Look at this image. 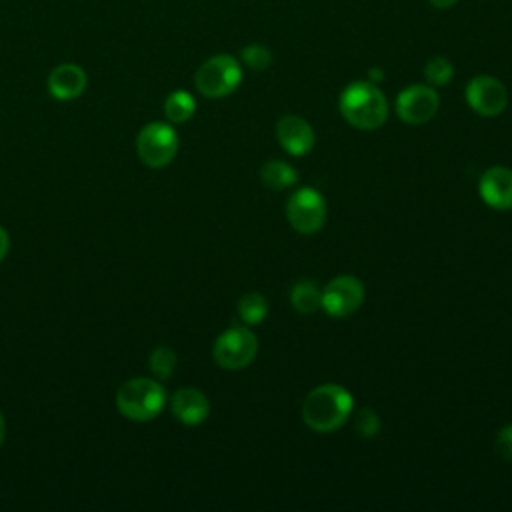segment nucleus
I'll use <instances>...</instances> for the list:
<instances>
[{"instance_id":"obj_5","label":"nucleus","mask_w":512,"mask_h":512,"mask_svg":"<svg viewBox=\"0 0 512 512\" xmlns=\"http://www.w3.org/2000/svg\"><path fill=\"white\" fill-rule=\"evenodd\" d=\"M256 352L258 340L254 332L248 326H232L216 338L212 356L224 370H242L254 360Z\"/></svg>"},{"instance_id":"obj_11","label":"nucleus","mask_w":512,"mask_h":512,"mask_svg":"<svg viewBox=\"0 0 512 512\" xmlns=\"http://www.w3.org/2000/svg\"><path fill=\"white\" fill-rule=\"evenodd\" d=\"M276 138L290 156L308 154L316 140L312 126L296 114H286L276 122Z\"/></svg>"},{"instance_id":"obj_9","label":"nucleus","mask_w":512,"mask_h":512,"mask_svg":"<svg viewBox=\"0 0 512 512\" xmlns=\"http://www.w3.org/2000/svg\"><path fill=\"white\" fill-rule=\"evenodd\" d=\"M440 106V96L432 86L412 84L396 96V114L402 122L418 126L434 118Z\"/></svg>"},{"instance_id":"obj_15","label":"nucleus","mask_w":512,"mask_h":512,"mask_svg":"<svg viewBox=\"0 0 512 512\" xmlns=\"http://www.w3.org/2000/svg\"><path fill=\"white\" fill-rule=\"evenodd\" d=\"M260 180L270 190H284V188H290L292 184H296L298 170L282 160H268L260 168Z\"/></svg>"},{"instance_id":"obj_27","label":"nucleus","mask_w":512,"mask_h":512,"mask_svg":"<svg viewBox=\"0 0 512 512\" xmlns=\"http://www.w3.org/2000/svg\"><path fill=\"white\" fill-rule=\"evenodd\" d=\"M4 434H6V424H4L2 410H0V446H2V442H4Z\"/></svg>"},{"instance_id":"obj_25","label":"nucleus","mask_w":512,"mask_h":512,"mask_svg":"<svg viewBox=\"0 0 512 512\" xmlns=\"http://www.w3.org/2000/svg\"><path fill=\"white\" fill-rule=\"evenodd\" d=\"M458 0H430V4L434 6V8H440V10H446V8H450V6H454Z\"/></svg>"},{"instance_id":"obj_10","label":"nucleus","mask_w":512,"mask_h":512,"mask_svg":"<svg viewBox=\"0 0 512 512\" xmlns=\"http://www.w3.org/2000/svg\"><path fill=\"white\" fill-rule=\"evenodd\" d=\"M466 102L480 116H498L508 104V92L504 84L488 74L474 76L466 84Z\"/></svg>"},{"instance_id":"obj_6","label":"nucleus","mask_w":512,"mask_h":512,"mask_svg":"<svg viewBox=\"0 0 512 512\" xmlns=\"http://www.w3.org/2000/svg\"><path fill=\"white\" fill-rule=\"evenodd\" d=\"M136 152L146 166L162 168L178 152V134L166 122H150L138 132Z\"/></svg>"},{"instance_id":"obj_26","label":"nucleus","mask_w":512,"mask_h":512,"mask_svg":"<svg viewBox=\"0 0 512 512\" xmlns=\"http://www.w3.org/2000/svg\"><path fill=\"white\" fill-rule=\"evenodd\" d=\"M368 78H370V82L378 84V82L384 78V74H382V70H380V68H370V72H368Z\"/></svg>"},{"instance_id":"obj_16","label":"nucleus","mask_w":512,"mask_h":512,"mask_svg":"<svg viewBox=\"0 0 512 512\" xmlns=\"http://www.w3.org/2000/svg\"><path fill=\"white\" fill-rule=\"evenodd\" d=\"M290 304L300 314L316 312L322 306V290L312 280L296 282L290 290Z\"/></svg>"},{"instance_id":"obj_22","label":"nucleus","mask_w":512,"mask_h":512,"mask_svg":"<svg viewBox=\"0 0 512 512\" xmlns=\"http://www.w3.org/2000/svg\"><path fill=\"white\" fill-rule=\"evenodd\" d=\"M354 428L362 438H372L380 432V418L372 408H360L354 416Z\"/></svg>"},{"instance_id":"obj_1","label":"nucleus","mask_w":512,"mask_h":512,"mask_svg":"<svg viewBox=\"0 0 512 512\" xmlns=\"http://www.w3.org/2000/svg\"><path fill=\"white\" fill-rule=\"evenodd\" d=\"M354 408V400L350 392L338 384H320L308 392L302 404L304 424L318 432H334L338 430Z\"/></svg>"},{"instance_id":"obj_20","label":"nucleus","mask_w":512,"mask_h":512,"mask_svg":"<svg viewBox=\"0 0 512 512\" xmlns=\"http://www.w3.org/2000/svg\"><path fill=\"white\" fill-rule=\"evenodd\" d=\"M452 74H454V68L450 60L444 56H432L424 64V76L430 86H446L452 80Z\"/></svg>"},{"instance_id":"obj_8","label":"nucleus","mask_w":512,"mask_h":512,"mask_svg":"<svg viewBox=\"0 0 512 512\" xmlns=\"http://www.w3.org/2000/svg\"><path fill=\"white\" fill-rule=\"evenodd\" d=\"M364 302V284L350 274L332 278L322 288V306L332 318H346L354 314Z\"/></svg>"},{"instance_id":"obj_7","label":"nucleus","mask_w":512,"mask_h":512,"mask_svg":"<svg viewBox=\"0 0 512 512\" xmlns=\"http://www.w3.org/2000/svg\"><path fill=\"white\" fill-rule=\"evenodd\" d=\"M326 200L314 188H300L290 194L286 202V216L290 226L300 234H314L324 226Z\"/></svg>"},{"instance_id":"obj_19","label":"nucleus","mask_w":512,"mask_h":512,"mask_svg":"<svg viewBox=\"0 0 512 512\" xmlns=\"http://www.w3.org/2000/svg\"><path fill=\"white\" fill-rule=\"evenodd\" d=\"M148 364H150V370H152V374H154L156 378L166 380V378H170L172 372H174V366H176V352H174L172 348H168V346H158V348L152 350Z\"/></svg>"},{"instance_id":"obj_24","label":"nucleus","mask_w":512,"mask_h":512,"mask_svg":"<svg viewBox=\"0 0 512 512\" xmlns=\"http://www.w3.org/2000/svg\"><path fill=\"white\" fill-rule=\"evenodd\" d=\"M8 248H10L8 234H6V230L0 226V262L4 260V256H6V252H8Z\"/></svg>"},{"instance_id":"obj_23","label":"nucleus","mask_w":512,"mask_h":512,"mask_svg":"<svg viewBox=\"0 0 512 512\" xmlns=\"http://www.w3.org/2000/svg\"><path fill=\"white\" fill-rule=\"evenodd\" d=\"M494 448H496L500 458L512 460V424H506L498 430L496 440H494Z\"/></svg>"},{"instance_id":"obj_21","label":"nucleus","mask_w":512,"mask_h":512,"mask_svg":"<svg viewBox=\"0 0 512 512\" xmlns=\"http://www.w3.org/2000/svg\"><path fill=\"white\" fill-rule=\"evenodd\" d=\"M240 56H242V62L252 70H266L272 62L270 50L262 44H250V46L242 48Z\"/></svg>"},{"instance_id":"obj_17","label":"nucleus","mask_w":512,"mask_h":512,"mask_svg":"<svg viewBox=\"0 0 512 512\" xmlns=\"http://www.w3.org/2000/svg\"><path fill=\"white\" fill-rule=\"evenodd\" d=\"M196 112V100L192 98L190 92L186 90H174L168 94L166 102H164V114L170 122L174 124H182L186 120H190Z\"/></svg>"},{"instance_id":"obj_14","label":"nucleus","mask_w":512,"mask_h":512,"mask_svg":"<svg viewBox=\"0 0 512 512\" xmlns=\"http://www.w3.org/2000/svg\"><path fill=\"white\" fill-rule=\"evenodd\" d=\"M86 88V72L78 64H60L48 76V92L56 100H74Z\"/></svg>"},{"instance_id":"obj_2","label":"nucleus","mask_w":512,"mask_h":512,"mask_svg":"<svg viewBox=\"0 0 512 512\" xmlns=\"http://www.w3.org/2000/svg\"><path fill=\"white\" fill-rule=\"evenodd\" d=\"M344 120L358 130H376L388 118V102L374 82L358 80L348 84L338 100Z\"/></svg>"},{"instance_id":"obj_13","label":"nucleus","mask_w":512,"mask_h":512,"mask_svg":"<svg viewBox=\"0 0 512 512\" xmlns=\"http://www.w3.org/2000/svg\"><path fill=\"white\" fill-rule=\"evenodd\" d=\"M170 408H172V414L176 416V420H180L186 426H196V424L204 422L210 412L208 398L198 388L176 390L170 400Z\"/></svg>"},{"instance_id":"obj_4","label":"nucleus","mask_w":512,"mask_h":512,"mask_svg":"<svg viewBox=\"0 0 512 512\" xmlns=\"http://www.w3.org/2000/svg\"><path fill=\"white\" fill-rule=\"evenodd\" d=\"M242 82V68L230 54L210 56L194 74L198 92L206 98H224Z\"/></svg>"},{"instance_id":"obj_18","label":"nucleus","mask_w":512,"mask_h":512,"mask_svg":"<svg viewBox=\"0 0 512 512\" xmlns=\"http://www.w3.org/2000/svg\"><path fill=\"white\" fill-rule=\"evenodd\" d=\"M268 314V302L258 292H248L238 300V316L246 326L260 324Z\"/></svg>"},{"instance_id":"obj_3","label":"nucleus","mask_w":512,"mask_h":512,"mask_svg":"<svg viewBox=\"0 0 512 512\" xmlns=\"http://www.w3.org/2000/svg\"><path fill=\"white\" fill-rule=\"evenodd\" d=\"M166 402L164 388L152 378H132L116 392L118 412L134 422H148L160 414Z\"/></svg>"},{"instance_id":"obj_12","label":"nucleus","mask_w":512,"mask_h":512,"mask_svg":"<svg viewBox=\"0 0 512 512\" xmlns=\"http://www.w3.org/2000/svg\"><path fill=\"white\" fill-rule=\"evenodd\" d=\"M482 200L494 210L512 208V170L506 166L488 168L478 182Z\"/></svg>"}]
</instances>
